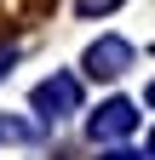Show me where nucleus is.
I'll list each match as a JSON object with an SVG mask.
<instances>
[{
    "label": "nucleus",
    "mask_w": 155,
    "mask_h": 160,
    "mask_svg": "<svg viewBox=\"0 0 155 160\" xmlns=\"http://www.w3.org/2000/svg\"><path fill=\"white\" fill-rule=\"evenodd\" d=\"M75 103H81V86H75L69 74H52V80L35 86V109H40V120H63V114H75Z\"/></svg>",
    "instance_id": "1"
},
{
    "label": "nucleus",
    "mask_w": 155,
    "mask_h": 160,
    "mask_svg": "<svg viewBox=\"0 0 155 160\" xmlns=\"http://www.w3.org/2000/svg\"><path fill=\"white\" fill-rule=\"evenodd\" d=\"M132 126H138V109H132V103H121V97H115V103H104L98 114H92V143H115V137H126Z\"/></svg>",
    "instance_id": "2"
},
{
    "label": "nucleus",
    "mask_w": 155,
    "mask_h": 160,
    "mask_svg": "<svg viewBox=\"0 0 155 160\" xmlns=\"http://www.w3.org/2000/svg\"><path fill=\"white\" fill-rule=\"evenodd\" d=\"M126 63H132V46H126V40H98V46L86 52V74H104V80H115Z\"/></svg>",
    "instance_id": "3"
},
{
    "label": "nucleus",
    "mask_w": 155,
    "mask_h": 160,
    "mask_svg": "<svg viewBox=\"0 0 155 160\" xmlns=\"http://www.w3.org/2000/svg\"><path fill=\"white\" fill-rule=\"evenodd\" d=\"M75 6H81V17H98V12H115L121 0H75Z\"/></svg>",
    "instance_id": "4"
},
{
    "label": "nucleus",
    "mask_w": 155,
    "mask_h": 160,
    "mask_svg": "<svg viewBox=\"0 0 155 160\" xmlns=\"http://www.w3.org/2000/svg\"><path fill=\"white\" fill-rule=\"evenodd\" d=\"M12 57H17V52H12V46H6V52H0V74H6V69H12Z\"/></svg>",
    "instance_id": "5"
},
{
    "label": "nucleus",
    "mask_w": 155,
    "mask_h": 160,
    "mask_svg": "<svg viewBox=\"0 0 155 160\" xmlns=\"http://www.w3.org/2000/svg\"><path fill=\"white\" fill-rule=\"evenodd\" d=\"M109 160H138V154H109Z\"/></svg>",
    "instance_id": "6"
},
{
    "label": "nucleus",
    "mask_w": 155,
    "mask_h": 160,
    "mask_svg": "<svg viewBox=\"0 0 155 160\" xmlns=\"http://www.w3.org/2000/svg\"><path fill=\"white\" fill-rule=\"evenodd\" d=\"M149 160H155V132H149Z\"/></svg>",
    "instance_id": "7"
},
{
    "label": "nucleus",
    "mask_w": 155,
    "mask_h": 160,
    "mask_svg": "<svg viewBox=\"0 0 155 160\" xmlns=\"http://www.w3.org/2000/svg\"><path fill=\"white\" fill-rule=\"evenodd\" d=\"M149 103H155V86H149Z\"/></svg>",
    "instance_id": "8"
}]
</instances>
